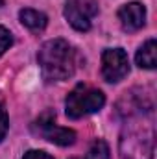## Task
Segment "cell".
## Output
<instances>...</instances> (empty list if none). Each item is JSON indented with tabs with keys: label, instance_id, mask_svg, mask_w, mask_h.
Instances as JSON below:
<instances>
[{
	"label": "cell",
	"instance_id": "12",
	"mask_svg": "<svg viewBox=\"0 0 157 159\" xmlns=\"http://www.w3.org/2000/svg\"><path fill=\"white\" fill-rule=\"evenodd\" d=\"M13 44V37H11V32L4 26H0V56Z\"/></svg>",
	"mask_w": 157,
	"mask_h": 159
},
{
	"label": "cell",
	"instance_id": "14",
	"mask_svg": "<svg viewBox=\"0 0 157 159\" xmlns=\"http://www.w3.org/2000/svg\"><path fill=\"white\" fill-rule=\"evenodd\" d=\"M22 159H54V157H52L50 154L43 152V150H30V152L24 154V157Z\"/></svg>",
	"mask_w": 157,
	"mask_h": 159
},
{
	"label": "cell",
	"instance_id": "3",
	"mask_svg": "<svg viewBox=\"0 0 157 159\" xmlns=\"http://www.w3.org/2000/svg\"><path fill=\"white\" fill-rule=\"evenodd\" d=\"M105 104V96L100 89L78 83L65 100V113L69 119H81L100 111Z\"/></svg>",
	"mask_w": 157,
	"mask_h": 159
},
{
	"label": "cell",
	"instance_id": "15",
	"mask_svg": "<svg viewBox=\"0 0 157 159\" xmlns=\"http://www.w3.org/2000/svg\"><path fill=\"white\" fill-rule=\"evenodd\" d=\"M2 4H4V0H0V6H2Z\"/></svg>",
	"mask_w": 157,
	"mask_h": 159
},
{
	"label": "cell",
	"instance_id": "13",
	"mask_svg": "<svg viewBox=\"0 0 157 159\" xmlns=\"http://www.w3.org/2000/svg\"><path fill=\"white\" fill-rule=\"evenodd\" d=\"M7 128H9V119H7V113H6L4 106L0 104V141L6 137V133H7Z\"/></svg>",
	"mask_w": 157,
	"mask_h": 159
},
{
	"label": "cell",
	"instance_id": "1",
	"mask_svg": "<svg viewBox=\"0 0 157 159\" xmlns=\"http://www.w3.org/2000/svg\"><path fill=\"white\" fill-rule=\"evenodd\" d=\"M152 113L154 111H146L128 117L118 141L120 159H154L155 126Z\"/></svg>",
	"mask_w": 157,
	"mask_h": 159
},
{
	"label": "cell",
	"instance_id": "2",
	"mask_svg": "<svg viewBox=\"0 0 157 159\" xmlns=\"http://www.w3.org/2000/svg\"><path fill=\"white\" fill-rule=\"evenodd\" d=\"M43 78L46 81H63L72 78L81 63L78 48L65 39H50L37 54Z\"/></svg>",
	"mask_w": 157,
	"mask_h": 159
},
{
	"label": "cell",
	"instance_id": "10",
	"mask_svg": "<svg viewBox=\"0 0 157 159\" xmlns=\"http://www.w3.org/2000/svg\"><path fill=\"white\" fill-rule=\"evenodd\" d=\"M19 19L22 22V26H26L28 30L32 32H41L46 28L48 24V17L43 13V11H37V9H32V7H24L19 11Z\"/></svg>",
	"mask_w": 157,
	"mask_h": 159
},
{
	"label": "cell",
	"instance_id": "11",
	"mask_svg": "<svg viewBox=\"0 0 157 159\" xmlns=\"http://www.w3.org/2000/svg\"><path fill=\"white\" fill-rule=\"evenodd\" d=\"M81 159H109V146H107V143L102 141V139H96L89 146L85 157H81Z\"/></svg>",
	"mask_w": 157,
	"mask_h": 159
},
{
	"label": "cell",
	"instance_id": "8",
	"mask_svg": "<svg viewBox=\"0 0 157 159\" xmlns=\"http://www.w3.org/2000/svg\"><path fill=\"white\" fill-rule=\"evenodd\" d=\"M118 20L124 32H137L146 24V7L141 2H128L118 9Z\"/></svg>",
	"mask_w": 157,
	"mask_h": 159
},
{
	"label": "cell",
	"instance_id": "7",
	"mask_svg": "<svg viewBox=\"0 0 157 159\" xmlns=\"http://www.w3.org/2000/svg\"><path fill=\"white\" fill-rule=\"evenodd\" d=\"M117 109L122 117H133L139 113H146V111H154V100L152 94H144L142 89H131L126 91L124 96L118 100Z\"/></svg>",
	"mask_w": 157,
	"mask_h": 159
},
{
	"label": "cell",
	"instance_id": "4",
	"mask_svg": "<svg viewBox=\"0 0 157 159\" xmlns=\"http://www.w3.org/2000/svg\"><path fill=\"white\" fill-rule=\"evenodd\" d=\"M32 131L41 139L54 143L57 146H70L76 143V131L69 128L56 126V115L52 111H44L39 119L32 124Z\"/></svg>",
	"mask_w": 157,
	"mask_h": 159
},
{
	"label": "cell",
	"instance_id": "9",
	"mask_svg": "<svg viewBox=\"0 0 157 159\" xmlns=\"http://www.w3.org/2000/svg\"><path fill=\"white\" fill-rule=\"evenodd\" d=\"M135 61L141 69H148V70H154L157 67V44L155 39H148L139 50H137V56H135Z\"/></svg>",
	"mask_w": 157,
	"mask_h": 159
},
{
	"label": "cell",
	"instance_id": "6",
	"mask_svg": "<svg viewBox=\"0 0 157 159\" xmlns=\"http://www.w3.org/2000/svg\"><path fill=\"white\" fill-rule=\"evenodd\" d=\"M129 74V59L122 48H107L102 54V76L109 83H117Z\"/></svg>",
	"mask_w": 157,
	"mask_h": 159
},
{
	"label": "cell",
	"instance_id": "5",
	"mask_svg": "<svg viewBox=\"0 0 157 159\" xmlns=\"http://www.w3.org/2000/svg\"><path fill=\"white\" fill-rule=\"evenodd\" d=\"M96 15H98L96 0H67L65 2V19L78 32L91 30Z\"/></svg>",
	"mask_w": 157,
	"mask_h": 159
}]
</instances>
